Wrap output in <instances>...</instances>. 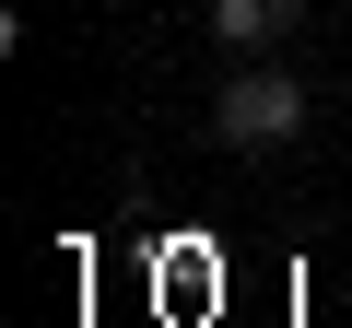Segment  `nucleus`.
I'll return each instance as SVG.
<instances>
[{
    "instance_id": "1",
    "label": "nucleus",
    "mask_w": 352,
    "mask_h": 328,
    "mask_svg": "<svg viewBox=\"0 0 352 328\" xmlns=\"http://www.w3.org/2000/svg\"><path fill=\"white\" fill-rule=\"evenodd\" d=\"M305 129V82H282V71H247L223 106H212V141H235V152H270V141H294Z\"/></svg>"
},
{
    "instance_id": "2",
    "label": "nucleus",
    "mask_w": 352,
    "mask_h": 328,
    "mask_svg": "<svg viewBox=\"0 0 352 328\" xmlns=\"http://www.w3.org/2000/svg\"><path fill=\"white\" fill-rule=\"evenodd\" d=\"M294 12L305 0H212V36L223 47H270V36H294Z\"/></svg>"
}]
</instances>
